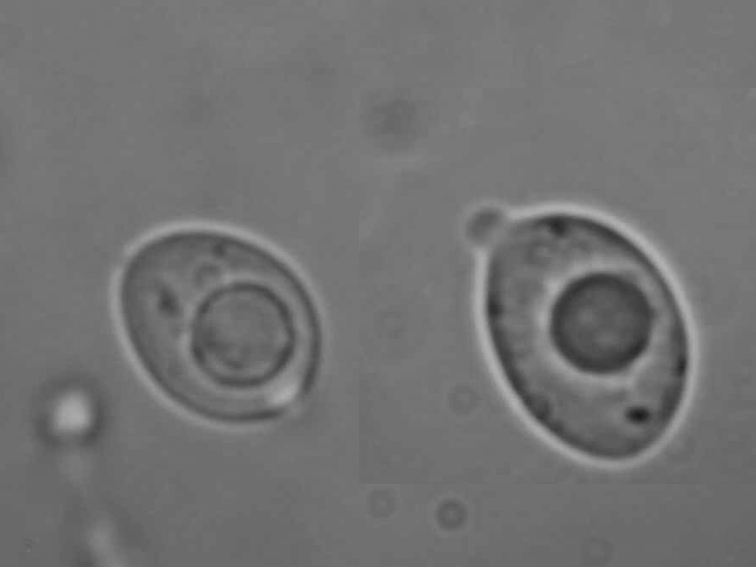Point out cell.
Returning a JSON list of instances; mask_svg holds the SVG:
<instances>
[{"instance_id":"obj_2","label":"cell","mask_w":756,"mask_h":567,"mask_svg":"<svg viewBox=\"0 0 756 567\" xmlns=\"http://www.w3.org/2000/svg\"><path fill=\"white\" fill-rule=\"evenodd\" d=\"M227 234L181 229L140 244L116 306L158 389L206 417L270 408L291 391L305 351L299 302L276 267Z\"/></svg>"},{"instance_id":"obj_3","label":"cell","mask_w":756,"mask_h":567,"mask_svg":"<svg viewBox=\"0 0 756 567\" xmlns=\"http://www.w3.org/2000/svg\"><path fill=\"white\" fill-rule=\"evenodd\" d=\"M509 214L497 206H484L472 213L465 223V237L475 249L488 251L498 240Z\"/></svg>"},{"instance_id":"obj_1","label":"cell","mask_w":756,"mask_h":567,"mask_svg":"<svg viewBox=\"0 0 756 567\" xmlns=\"http://www.w3.org/2000/svg\"><path fill=\"white\" fill-rule=\"evenodd\" d=\"M485 254L483 329L530 418L596 462L654 449L682 410L692 360L680 299L656 258L571 210L510 215Z\"/></svg>"}]
</instances>
